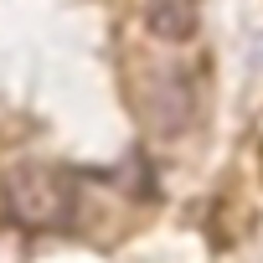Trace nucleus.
<instances>
[{
  "mask_svg": "<svg viewBox=\"0 0 263 263\" xmlns=\"http://www.w3.org/2000/svg\"><path fill=\"white\" fill-rule=\"evenodd\" d=\"M6 212L26 232H62L78 217V191L52 165H21L6 181Z\"/></svg>",
  "mask_w": 263,
  "mask_h": 263,
  "instance_id": "obj_1",
  "label": "nucleus"
},
{
  "mask_svg": "<svg viewBox=\"0 0 263 263\" xmlns=\"http://www.w3.org/2000/svg\"><path fill=\"white\" fill-rule=\"evenodd\" d=\"M140 103H145V119H150L155 135H181V129L196 119V88H191V78H186L181 67L150 72Z\"/></svg>",
  "mask_w": 263,
  "mask_h": 263,
  "instance_id": "obj_2",
  "label": "nucleus"
},
{
  "mask_svg": "<svg viewBox=\"0 0 263 263\" xmlns=\"http://www.w3.org/2000/svg\"><path fill=\"white\" fill-rule=\"evenodd\" d=\"M140 21L155 42H191L196 36V0H140Z\"/></svg>",
  "mask_w": 263,
  "mask_h": 263,
  "instance_id": "obj_3",
  "label": "nucleus"
}]
</instances>
